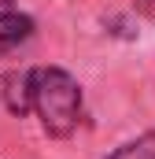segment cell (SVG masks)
<instances>
[{"mask_svg": "<svg viewBox=\"0 0 155 159\" xmlns=\"http://www.w3.org/2000/svg\"><path fill=\"white\" fill-rule=\"evenodd\" d=\"M30 30H33V22H30L26 15H19V11H4V15H0V48H11V44L26 41Z\"/></svg>", "mask_w": 155, "mask_h": 159, "instance_id": "3", "label": "cell"}, {"mask_svg": "<svg viewBox=\"0 0 155 159\" xmlns=\"http://www.w3.org/2000/svg\"><path fill=\"white\" fill-rule=\"evenodd\" d=\"M111 159H155V133H144V137L122 144L118 152H111Z\"/></svg>", "mask_w": 155, "mask_h": 159, "instance_id": "4", "label": "cell"}, {"mask_svg": "<svg viewBox=\"0 0 155 159\" xmlns=\"http://www.w3.org/2000/svg\"><path fill=\"white\" fill-rule=\"evenodd\" d=\"M30 93H33V111L41 115L48 133L55 137L74 133L78 119H81V93L67 70H55V67L30 70Z\"/></svg>", "mask_w": 155, "mask_h": 159, "instance_id": "1", "label": "cell"}, {"mask_svg": "<svg viewBox=\"0 0 155 159\" xmlns=\"http://www.w3.org/2000/svg\"><path fill=\"white\" fill-rule=\"evenodd\" d=\"M4 104L15 115L33 111V93H30V70H11L4 78Z\"/></svg>", "mask_w": 155, "mask_h": 159, "instance_id": "2", "label": "cell"}]
</instances>
